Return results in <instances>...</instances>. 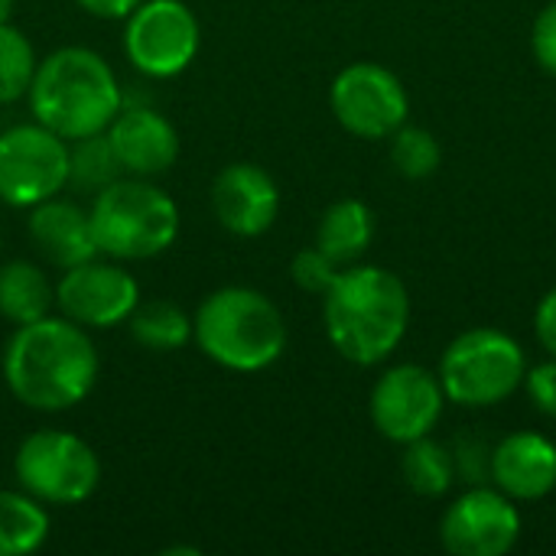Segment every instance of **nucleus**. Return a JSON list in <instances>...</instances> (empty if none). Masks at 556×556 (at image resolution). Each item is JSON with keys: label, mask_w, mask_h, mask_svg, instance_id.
I'll return each instance as SVG.
<instances>
[{"label": "nucleus", "mask_w": 556, "mask_h": 556, "mask_svg": "<svg viewBox=\"0 0 556 556\" xmlns=\"http://www.w3.org/2000/svg\"><path fill=\"white\" fill-rule=\"evenodd\" d=\"M3 381L10 394L39 414L78 407L98 384L101 358L85 326L65 316H42L16 326L3 349Z\"/></svg>", "instance_id": "nucleus-1"}, {"label": "nucleus", "mask_w": 556, "mask_h": 556, "mask_svg": "<svg viewBox=\"0 0 556 556\" xmlns=\"http://www.w3.org/2000/svg\"><path fill=\"white\" fill-rule=\"evenodd\" d=\"M332 349L362 368L384 362L410 323V296L397 274L375 264H349L323 296Z\"/></svg>", "instance_id": "nucleus-2"}, {"label": "nucleus", "mask_w": 556, "mask_h": 556, "mask_svg": "<svg viewBox=\"0 0 556 556\" xmlns=\"http://www.w3.org/2000/svg\"><path fill=\"white\" fill-rule=\"evenodd\" d=\"M26 101L33 121L72 143L104 134L124 108V91L114 68L94 49L62 46L36 62Z\"/></svg>", "instance_id": "nucleus-3"}, {"label": "nucleus", "mask_w": 556, "mask_h": 556, "mask_svg": "<svg viewBox=\"0 0 556 556\" xmlns=\"http://www.w3.org/2000/svg\"><path fill=\"white\" fill-rule=\"evenodd\" d=\"M192 339L218 368L254 375L287 349V323L270 296L254 287H222L192 316Z\"/></svg>", "instance_id": "nucleus-4"}, {"label": "nucleus", "mask_w": 556, "mask_h": 556, "mask_svg": "<svg viewBox=\"0 0 556 556\" xmlns=\"http://www.w3.org/2000/svg\"><path fill=\"white\" fill-rule=\"evenodd\" d=\"M98 254L111 261H150L179 238V205L169 192L140 176H121L104 186L91 208Z\"/></svg>", "instance_id": "nucleus-5"}, {"label": "nucleus", "mask_w": 556, "mask_h": 556, "mask_svg": "<svg viewBox=\"0 0 556 556\" xmlns=\"http://www.w3.org/2000/svg\"><path fill=\"white\" fill-rule=\"evenodd\" d=\"M525 371V349L508 332L469 329L446 345L440 384L446 401L459 407H495L521 388Z\"/></svg>", "instance_id": "nucleus-6"}, {"label": "nucleus", "mask_w": 556, "mask_h": 556, "mask_svg": "<svg viewBox=\"0 0 556 556\" xmlns=\"http://www.w3.org/2000/svg\"><path fill=\"white\" fill-rule=\"evenodd\" d=\"M13 476L26 495L42 505H81L101 485L98 453L68 430H36L29 433L16 456Z\"/></svg>", "instance_id": "nucleus-7"}, {"label": "nucleus", "mask_w": 556, "mask_h": 556, "mask_svg": "<svg viewBox=\"0 0 556 556\" xmlns=\"http://www.w3.org/2000/svg\"><path fill=\"white\" fill-rule=\"evenodd\" d=\"M68 186V140L33 124H13L0 134V202L33 208Z\"/></svg>", "instance_id": "nucleus-8"}, {"label": "nucleus", "mask_w": 556, "mask_h": 556, "mask_svg": "<svg viewBox=\"0 0 556 556\" xmlns=\"http://www.w3.org/2000/svg\"><path fill=\"white\" fill-rule=\"evenodd\" d=\"M202 29L182 0H143L124 20L127 62L150 78H176L199 55Z\"/></svg>", "instance_id": "nucleus-9"}, {"label": "nucleus", "mask_w": 556, "mask_h": 556, "mask_svg": "<svg viewBox=\"0 0 556 556\" xmlns=\"http://www.w3.org/2000/svg\"><path fill=\"white\" fill-rule=\"evenodd\" d=\"M329 104L336 121L362 140L391 137L410 111L404 81L378 62H352L342 68L329 88Z\"/></svg>", "instance_id": "nucleus-10"}, {"label": "nucleus", "mask_w": 556, "mask_h": 556, "mask_svg": "<svg viewBox=\"0 0 556 556\" xmlns=\"http://www.w3.org/2000/svg\"><path fill=\"white\" fill-rule=\"evenodd\" d=\"M443 404L446 394L437 375H430L424 365H397L375 381L368 414L384 440L404 446L410 440L430 437Z\"/></svg>", "instance_id": "nucleus-11"}, {"label": "nucleus", "mask_w": 556, "mask_h": 556, "mask_svg": "<svg viewBox=\"0 0 556 556\" xmlns=\"http://www.w3.org/2000/svg\"><path fill=\"white\" fill-rule=\"evenodd\" d=\"M140 303V283L114 261H85L62 270L55 283V306L65 319L85 329H114L130 319Z\"/></svg>", "instance_id": "nucleus-12"}, {"label": "nucleus", "mask_w": 556, "mask_h": 556, "mask_svg": "<svg viewBox=\"0 0 556 556\" xmlns=\"http://www.w3.org/2000/svg\"><path fill=\"white\" fill-rule=\"evenodd\" d=\"M521 538V515L498 489H472L459 495L443 521L440 541L453 556H505Z\"/></svg>", "instance_id": "nucleus-13"}, {"label": "nucleus", "mask_w": 556, "mask_h": 556, "mask_svg": "<svg viewBox=\"0 0 556 556\" xmlns=\"http://www.w3.org/2000/svg\"><path fill=\"white\" fill-rule=\"evenodd\" d=\"M215 222L235 238H261L280 215V189L257 163L225 166L208 192Z\"/></svg>", "instance_id": "nucleus-14"}, {"label": "nucleus", "mask_w": 556, "mask_h": 556, "mask_svg": "<svg viewBox=\"0 0 556 556\" xmlns=\"http://www.w3.org/2000/svg\"><path fill=\"white\" fill-rule=\"evenodd\" d=\"M104 134L121 160V169L140 179L169 173L182 150L176 124L156 108H143V104H124Z\"/></svg>", "instance_id": "nucleus-15"}, {"label": "nucleus", "mask_w": 556, "mask_h": 556, "mask_svg": "<svg viewBox=\"0 0 556 556\" xmlns=\"http://www.w3.org/2000/svg\"><path fill=\"white\" fill-rule=\"evenodd\" d=\"M489 472L511 502H541L556 489V446L531 430L511 433L492 450Z\"/></svg>", "instance_id": "nucleus-16"}, {"label": "nucleus", "mask_w": 556, "mask_h": 556, "mask_svg": "<svg viewBox=\"0 0 556 556\" xmlns=\"http://www.w3.org/2000/svg\"><path fill=\"white\" fill-rule=\"evenodd\" d=\"M26 235L36 254L55 270H68L75 264L101 257L94 244V231H91V215L81 205L59 199V195L29 208Z\"/></svg>", "instance_id": "nucleus-17"}, {"label": "nucleus", "mask_w": 556, "mask_h": 556, "mask_svg": "<svg viewBox=\"0 0 556 556\" xmlns=\"http://www.w3.org/2000/svg\"><path fill=\"white\" fill-rule=\"evenodd\" d=\"M375 238V212L362 199L332 202L316 228V248L326 251L339 267L355 264Z\"/></svg>", "instance_id": "nucleus-18"}, {"label": "nucleus", "mask_w": 556, "mask_h": 556, "mask_svg": "<svg viewBox=\"0 0 556 556\" xmlns=\"http://www.w3.org/2000/svg\"><path fill=\"white\" fill-rule=\"evenodd\" d=\"M55 283L33 261L0 264V316L13 326L36 323L52 313Z\"/></svg>", "instance_id": "nucleus-19"}, {"label": "nucleus", "mask_w": 556, "mask_h": 556, "mask_svg": "<svg viewBox=\"0 0 556 556\" xmlns=\"http://www.w3.org/2000/svg\"><path fill=\"white\" fill-rule=\"evenodd\" d=\"M49 511L33 495L0 489V556L36 554L49 538Z\"/></svg>", "instance_id": "nucleus-20"}, {"label": "nucleus", "mask_w": 556, "mask_h": 556, "mask_svg": "<svg viewBox=\"0 0 556 556\" xmlns=\"http://www.w3.org/2000/svg\"><path fill=\"white\" fill-rule=\"evenodd\" d=\"M127 326H130V339L140 349L160 352V355H169L192 339V316L169 300L137 303Z\"/></svg>", "instance_id": "nucleus-21"}, {"label": "nucleus", "mask_w": 556, "mask_h": 556, "mask_svg": "<svg viewBox=\"0 0 556 556\" xmlns=\"http://www.w3.org/2000/svg\"><path fill=\"white\" fill-rule=\"evenodd\" d=\"M401 472H404V482H407V489L414 495H420V498H443L453 489L456 459H453V453L440 440L420 437V440L404 443Z\"/></svg>", "instance_id": "nucleus-22"}, {"label": "nucleus", "mask_w": 556, "mask_h": 556, "mask_svg": "<svg viewBox=\"0 0 556 556\" xmlns=\"http://www.w3.org/2000/svg\"><path fill=\"white\" fill-rule=\"evenodd\" d=\"M121 160L108 140V134H91L68 143V186L88 195H98L104 186L121 179Z\"/></svg>", "instance_id": "nucleus-23"}, {"label": "nucleus", "mask_w": 556, "mask_h": 556, "mask_svg": "<svg viewBox=\"0 0 556 556\" xmlns=\"http://www.w3.org/2000/svg\"><path fill=\"white\" fill-rule=\"evenodd\" d=\"M36 62L39 59H36L29 39L16 26H10V20L0 23V108L26 98V91L33 85Z\"/></svg>", "instance_id": "nucleus-24"}, {"label": "nucleus", "mask_w": 556, "mask_h": 556, "mask_svg": "<svg viewBox=\"0 0 556 556\" xmlns=\"http://www.w3.org/2000/svg\"><path fill=\"white\" fill-rule=\"evenodd\" d=\"M443 150L440 140L424 130V127H407L401 124L391 134V163L404 179H427L440 169Z\"/></svg>", "instance_id": "nucleus-25"}, {"label": "nucleus", "mask_w": 556, "mask_h": 556, "mask_svg": "<svg viewBox=\"0 0 556 556\" xmlns=\"http://www.w3.org/2000/svg\"><path fill=\"white\" fill-rule=\"evenodd\" d=\"M339 274H342V267H339L326 251H319L316 244H313V248H303V251L293 257V264H290L293 283H296L300 290H306V293H316V296H326Z\"/></svg>", "instance_id": "nucleus-26"}, {"label": "nucleus", "mask_w": 556, "mask_h": 556, "mask_svg": "<svg viewBox=\"0 0 556 556\" xmlns=\"http://www.w3.org/2000/svg\"><path fill=\"white\" fill-rule=\"evenodd\" d=\"M521 384L528 388L531 404H534L544 417L556 420V358H551V362H541V365H534V368H528Z\"/></svg>", "instance_id": "nucleus-27"}, {"label": "nucleus", "mask_w": 556, "mask_h": 556, "mask_svg": "<svg viewBox=\"0 0 556 556\" xmlns=\"http://www.w3.org/2000/svg\"><path fill=\"white\" fill-rule=\"evenodd\" d=\"M531 46H534V59L541 62V68H547L551 75H556V0L538 13L534 33H531Z\"/></svg>", "instance_id": "nucleus-28"}, {"label": "nucleus", "mask_w": 556, "mask_h": 556, "mask_svg": "<svg viewBox=\"0 0 556 556\" xmlns=\"http://www.w3.org/2000/svg\"><path fill=\"white\" fill-rule=\"evenodd\" d=\"M534 332L541 339V345L547 349V355L556 358V287L538 303V313H534Z\"/></svg>", "instance_id": "nucleus-29"}, {"label": "nucleus", "mask_w": 556, "mask_h": 556, "mask_svg": "<svg viewBox=\"0 0 556 556\" xmlns=\"http://www.w3.org/2000/svg\"><path fill=\"white\" fill-rule=\"evenodd\" d=\"M75 3L98 20H127L143 0H75Z\"/></svg>", "instance_id": "nucleus-30"}, {"label": "nucleus", "mask_w": 556, "mask_h": 556, "mask_svg": "<svg viewBox=\"0 0 556 556\" xmlns=\"http://www.w3.org/2000/svg\"><path fill=\"white\" fill-rule=\"evenodd\" d=\"M13 3H16V0H0V23H7V20H10V13H13Z\"/></svg>", "instance_id": "nucleus-31"}, {"label": "nucleus", "mask_w": 556, "mask_h": 556, "mask_svg": "<svg viewBox=\"0 0 556 556\" xmlns=\"http://www.w3.org/2000/svg\"><path fill=\"white\" fill-rule=\"evenodd\" d=\"M0 244H3V241H0Z\"/></svg>", "instance_id": "nucleus-32"}]
</instances>
